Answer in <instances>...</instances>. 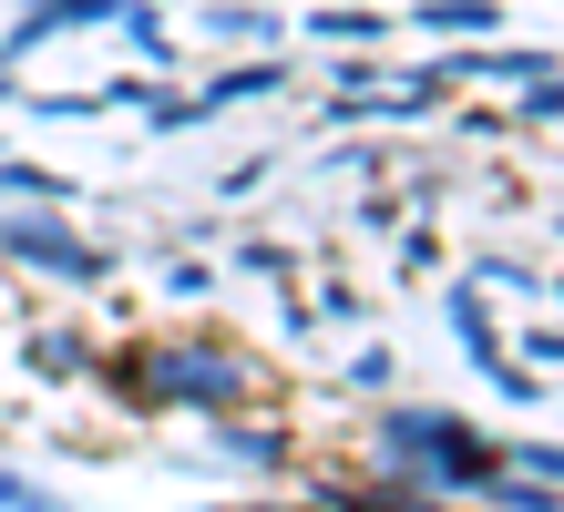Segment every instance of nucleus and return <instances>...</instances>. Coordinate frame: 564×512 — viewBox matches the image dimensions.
<instances>
[{
	"label": "nucleus",
	"instance_id": "5",
	"mask_svg": "<svg viewBox=\"0 0 564 512\" xmlns=\"http://www.w3.org/2000/svg\"><path fill=\"white\" fill-rule=\"evenodd\" d=\"M216 440H226V451H237V461H257V471L278 461V431H216Z\"/></svg>",
	"mask_w": 564,
	"mask_h": 512
},
{
	"label": "nucleus",
	"instance_id": "3",
	"mask_svg": "<svg viewBox=\"0 0 564 512\" xmlns=\"http://www.w3.org/2000/svg\"><path fill=\"white\" fill-rule=\"evenodd\" d=\"M83 359H93V349H83V328H42V338H31V369H42V380H73Z\"/></svg>",
	"mask_w": 564,
	"mask_h": 512
},
{
	"label": "nucleus",
	"instance_id": "4",
	"mask_svg": "<svg viewBox=\"0 0 564 512\" xmlns=\"http://www.w3.org/2000/svg\"><path fill=\"white\" fill-rule=\"evenodd\" d=\"M431 31H492V0H421Z\"/></svg>",
	"mask_w": 564,
	"mask_h": 512
},
{
	"label": "nucleus",
	"instance_id": "2",
	"mask_svg": "<svg viewBox=\"0 0 564 512\" xmlns=\"http://www.w3.org/2000/svg\"><path fill=\"white\" fill-rule=\"evenodd\" d=\"M0 257L42 266V277H73V287L104 277V247H83V236L62 226V216H42V205H11V216H0Z\"/></svg>",
	"mask_w": 564,
	"mask_h": 512
},
{
	"label": "nucleus",
	"instance_id": "1",
	"mask_svg": "<svg viewBox=\"0 0 564 512\" xmlns=\"http://www.w3.org/2000/svg\"><path fill=\"white\" fill-rule=\"evenodd\" d=\"M247 390V359H226V349H154L144 369H123V400H154V410H216V400H237Z\"/></svg>",
	"mask_w": 564,
	"mask_h": 512
}]
</instances>
